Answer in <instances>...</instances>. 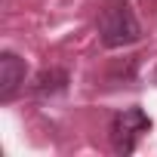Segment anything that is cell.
Returning <instances> with one entry per match:
<instances>
[{
  "label": "cell",
  "mask_w": 157,
  "mask_h": 157,
  "mask_svg": "<svg viewBox=\"0 0 157 157\" xmlns=\"http://www.w3.org/2000/svg\"><path fill=\"white\" fill-rule=\"evenodd\" d=\"M99 37L108 49H120L129 46L142 37V25L132 13V6L126 0H111V3L102 6L99 13Z\"/></svg>",
  "instance_id": "6da1fadb"
},
{
  "label": "cell",
  "mask_w": 157,
  "mask_h": 157,
  "mask_svg": "<svg viewBox=\"0 0 157 157\" xmlns=\"http://www.w3.org/2000/svg\"><path fill=\"white\" fill-rule=\"evenodd\" d=\"M151 129V117L142 108H123L111 117V145L117 154H132L139 139Z\"/></svg>",
  "instance_id": "7a4b0ae2"
},
{
  "label": "cell",
  "mask_w": 157,
  "mask_h": 157,
  "mask_svg": "<svg viewBox=\"0 0 157 157\" xmlns=\"http://www.w3.org/2000/svg\"><path fill=\"white\" fill-rule=\"evenodd\" d=\"M25 74H28V65L22 56L3 49L0 52V102H13L16 93L25 86Z\"/></svg>",
  "instance_id": "3957f363"
},
{
  "label": "cell",
  "mask_w": 157,
  "mask_h": 157,
  "mask_svg": "<svg viewBox=\"0 0 157 157\" xmlns=\"http://www.w3.org/2000/svg\"><path fill=\"white\" fill-rule=\"evenodd\" d=\"M68 71L65 68H43L37 77H34V83H31V93L37 99H46V96H56V93H65L68 90Z\"/></svg>",
  "instance_id": "277c9868"
}]
</instances>
